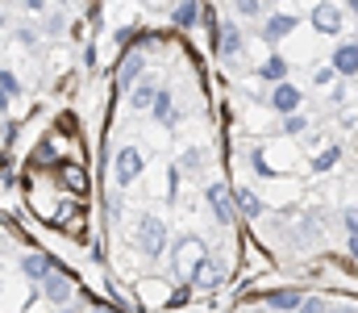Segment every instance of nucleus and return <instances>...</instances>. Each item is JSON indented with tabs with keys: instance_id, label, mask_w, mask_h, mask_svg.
I'll use <instances>...</instances> for the list:
<instances>
[{
	"instance_id": "nucleus-27",
	"label": "nucleus",
	"mask_w": 358,
	"mask_h": 313,
	"mask_svg": "<svg viewBox=\"0 0 358 313\" xmlns=\"http://www.w3.org/2000/svg\"><path fill=\"white\" fill-rule=\"evenodd\" d=\"M329 313H355V309H329Z\"/></svg>"
},
{
	"instance_id": "nucleus-6",
	"label": "nucleus",
	"mask_w": 358,
	"mask_h": 313,
	"mask_svg": "<svg viewBox=\"0 0 358 313\" xmlns=\"http://www.w3.org/2000/svg\"><path fill=\"white\" fill-rule=\"evenodd\" d=\"M263 305H267L271 313H296L304 305V293H300V288H275V293L263 297Z\"/></svg>"
},
{
	"instance_id": "nucleus-21",
	"label": "nucleus",
	"mask_w": 358,
	"mask_h": 313,
	"mask_svg": "<svg viewBox=\"0 0 358 313\" xmlns=\"http://www.w3.org/2000/svg\"><path fill=\"white\" fill-rule=\"evenodd\" d=\"M263 13H267V8H263L259 0H238V17H255V21H259Z\"/></svg>"
},
{
	"instance_id": "nucleus-7",
	"label": "nucleus",
	"mask_w": 358,
	"mask_h": 313,
	"mask_svg": "<svg viewBox=\"0 0 358 313\" xmlns=\"http://www.w3.org/2000/svg\"><path fill=\"white\" fill-rule=\"evenodd\" d=\"M204 197H208V209H213V217H217L221 225H229V221H234V193H225L221 184H208V193H204Z\"/></svg>"
},
{
	"instance_id": "nucleus-24",
	"label": "nucleus",
	"mask_w": 358,
	"mask_h": 313,
	"mask_svg": "<svg viewBox=\"0 0 358 313\" xmlns=\"http://www.w3.org/2000/svg\"><path fill=\"white\" fill-rule=\"evenodd\" d=\"M255 167H259V176H275L267 167V159H263V151H255Z\"/></svg>"
},
{
	"instance_id": "nucleus-19",
	"label": "nucleus",
	"mask_w": 358,
	"mask_h": 313,
	"mask_svg": "<svg viewBox=\"0 0 358 313\" xmlns=\"http://www.w3.org/2000/svg\"><path fill=\"white\" fill-rule=\"evenodd\" d=\"M155 92H159L155 84H138V88H134V109H150V104H155Z\"/></svg>"
},
{
	"instance_id": "nucleus-4",
	"label": "nucleus",
	"mask_w": 358,
	"mask_h": 313,
	"mask_svg": "<svg viewBox=\"0 0 358 313\" xmlns=\"http://www.w3.org/2000/svg\"><path fill=\"white\" fill-rule=\"evenodd\" d=\"M342 21H346V13H342L338 4H317V8H313V25H317L325 38L342 34Z\"/></svg>"
},
{
	"instance_id": "nucleus-22",
	"label": "nucleus",
	"mask_w": 358,
	"mask_h": 313,
	"mask_svg": "<svg viewBox=\"0 0 358 313\" xmlns=\"http://www.w3.org/2000/svg\"><path fill=\"white\" fill-rule=\"evenodd\" d=\"M296 313H329V305H325V301H317V297H304V305H300Z\"/></svg>"
},
{
	"instance_id": "nucleus-14",
	"label": "nucleus",
	"mask_w": 358,
	"mask_h": 313,
	"mask_svg": "<svg viewBox=\"0 0 358 313\" xmlns=\"http://www.w3.org/2000/svg\"><path fill=\"white\" fill-rule=\"evenodd\" d=\"M234 205H238L242 217H259V213H263V201H259L250 188H238V193H234Z\"/></svg>"
},
{
	"instance_id": "nucleus-15",
	"label": "nucleus",
	"mask_w": 358,
	"mask_h": 313,
	"mask_svg": "<svg viewBox=\"0 0 358 313\" xmlns=\"http://www.w3.org/2000/svg\"><path fill=\"white\" fill-rule=\"evenodd\" d=\"M259 76H263V80H271V84H283V80H287V59H279V55H271L267 63L259 67Z\"/></svg>"
},
{
	"instance_id": "nucleus-5",
	"label": "nucleus",
	"mask_w": 358,
	"mask_h": 313,
	"mask_svg": "<svg viewBox=\"0 0 358 313\" xmlns=\"http://www.w3.org/2000/svg\"><path fill=\"white\" fill-rule=\"evenodd\" d=\"M50 272H55V259H50V255H42V251H29V255H21V276H25V280L42 284Z\"/></svg>"
},
{
	"instance_id": "nucleus-2",
	"label": "nucleus",
	"mask_w": 358,
	"mask_h": 313,
	"mask_svg": "<svg viewBox=\"0 0 358 313\" xmlns=\"http://www.w3.org/2000/svg\"><path fill=\"white\" fill-rule=\"evenodd\" d=\"M138 251L142 255H163L167 251V225L159 217H150V213L138 221Z\"/></svg>"
},
{
	"instance_id": "nucleus-17",
	"label": "nucleus",
	"mask_w": 358,
	"mask_h": 313,
	"mask_svg": "<svg viewBox=\"0 0 358 313\" xmlns=\"http://www.w3.org/2000/svg\"><path fill=\"white\" fill-rule=\"evenodd\" d=\"M150 109H155L159 121H176V109H171V92H167V88L155 92V104H150Z\"/></svg>"
},
{
	"instance_id": "nucleus-10",
	"label": "nucleus",
	"mask_w": 358,
	"mask_h": 313,
	"mask_svg": "<svg viewBox=\"0 0 358 313\" xmlns=\"http://www.w3.org/2000/svg\"><path fill=\"white\" fill-rule=\"evenodd\" d=\"M292 29H296V17H292V13H267L263 38H267V42H283V38H287Z\"/></svg>"
},
{
	"instance_id": "nucleus-20",
	"label": "nucleus",
	"mask_w": 358,
	"mask_h": 313,
	"mask_svg": "<svg viewBox=\"0 0 358 313\" xmlns=\"http://www.w3.org/2000/svg\"><path fill=\"white\" fill-rule=\"evenodd\" d=\"M338 159H342V151H338V146H329L325 155H317V159H313V172H329Z\"/></svg>"
},
{
	"instance_id": "nucleus-9",
	"label": "nucleus",
	"mask_w": 358,
	"mask_h": 313,
	"mask_svg": "<svg viewBox=\"0 0 358 313\" xmlns=\"http://www.w3.org/2000/svg\"><path fill=\"white\" fill-rule=\"evenodd\" d=\"M42 293H46V301H50V305H67V301H71V280L55 267V272L42 280Z\"/></svg>"
},
{
	"instance_id": "nucleus-23",
	"label": "nucleus",
	"mask_w": 358,
	"mask_h": 313,
	"mask_svg": "<svg viewBox=\"0 0 358 313\" xmlns=\"http://www.w3.org/2000/svg\"><path fill=\"white\" fill-rule=\"evenodd\" d=\"M287 134H304V117H300V113L287 117Z\"/></svg>"
},
{
	"instance_id": "nucleus-29",
	"label": "nucleus",
	"mask_w": 358,
	"mask_h": 313,
	"mask_svg": "<svg viewBox=\"0 0 358 313\" xmlns=\"http://www.w3.org/2000/svg\"><path fill=\"white\" fill-rule=\"evenodd\" d=\"M0 25H4V13H0Z\"/></svg>"
},
{
	"instance_id": "nucleus-3",
	"label": "nucleus",
	"mask_w": 358,
	"mask_h": 313,
	"mask_svg": "<svg viewBox=\"0 0 358 313\" xmlns=\"http://www.w3.org/2000/svg\"><path fill=\"white\" fill-rule=\"evenodd\" d=\"M300 104H304V92H300V88H296L292 80L275 84V92H271V109H275V113L292 117V113H300Z\"/></svg>"
},
{
	"instance_id": "nucleus-16",
	"label": "nucleus",
	"mask_w": 358,
	"mask_h": 313,
	"mask_svg": "<svg viewBox=\"0 0 358 313\" xmlns=\"http://www.w3.org/2000/svg\"><path fill=\"white\" fill-rule=\"evenodd\" d=\"M171 21H176L179 29H192V25L200 21V4H176V8H171Z\"/></svg>"
},
{
	"instance_id": "nucleus-11",
	"label": "nucleus",
	"mask_w": 358,
	"mask_h": 313,
	"mask_svg": "<svg viewBox=\"0 0 358 313\" xmlns=\"http://www.w3.org/2000/svg\"><path fill=\"white\" fill-rule=\"evenodd\" d=\"M334 76H358V42H342L334 50Z\"/></svg>"
},
{
	"instance_id": "nucleus-28",
	"label": "nucleus",
	"mask_w": 358,
	"mask_h": 313,
	"mask_svg": "<svg viewBox=\"0 0 358 313\" xmlns=\"http://www.w3.org/2000/svg\"><path fill=\"white\" fill-rule=\"evenodd\" d=\"M250 313H271V309H250Z\"/></svg>"
},
{
	"instance_id": "nucleus-8",
	"label": "nucleus",
	"mask_w": 358,
	"mask_h": 313,
	"mask_svg": "<svg viewBox=\"0 0 358 313\" xmlns=\"http://www.w3.org/2000/svg\"><path fill=\"white\" fill-rule=\"evenodd\" d=\"M217 55H221V59H238V55H242V29H238L234 21H225V25L217 29Z\"/></svg>"
},
{
	"instance_id": "nucleus-1",
	"label": "nucleus",
	"mask_w": 358,
	"mask_h": 313,
	"mask_svg": "<svg viewBox=\"0 0 358 313\" xmlns=\"http://www.w3.org/2000/svg\"><path fill=\"white\" fill-rule=\"evenodd\" d=\"M142 167H146L142 151H138V146H121V151H117V159H113V180H117L121 188H129V184L142 176Z\"/></svg>"
},
{
	"instance_id": "nucleus-26",
	"label": "nucleus",
	"mask_w": 358,
	"mask_h": 313,
	"mask_svg": "<svg viewBox=\"0 0 358 313\" xmlns=\"http://www.w3.org/2000/svg\"><path fill=\"white\" fill-rule=\"evenodd\" d=\"M350 255L358 259V238H350Z\"/></svg>"
},
{
	"instance_id": "nucleus-12",
	"label": "nucleus",
	"mask_w": 358,
	"mask_h": 313,
	"mask_svg": "<svg viewBox=\"0 0 358 313\" xmlns=\"http://www.w3.org/2000/svg\"><path fill=\"white\" fill-rule=\"evenodd\" d=\"M142 67H146V59H142V55H129V59L121 63V71H117V84H121V92L138 88V80H142Z\"/></svg>"
},
{
	"instance_id": "nucleus-25",
	"label": "nucleus",
	"mask_w": 358,
	"mask_h": 313,
	"mask_svg": "<svg viewBox=\"0 0 358 313\" xmlns=\"http://www.w3.org/2000/svg\"><path fill=\"white\" fill-rule=\"evenodd\" d=\"M346 225H350V238H358V209H350V213H346Z\"/></svg>"
},
{
	"instance_id": "nucleus-13",
	"label": "nucleus",
	"mask_w": 358,
	"mask_h": 313,
	"mask_svg": "<svg viewBox=\"0 0 358 313\" xmlns=\"http://www.w3.org/2000/svg\"><path fill=\"white\" fill-rule=\"evenodd\" d=\"M187 280H192L196 288H217V284H221V272H217V263H208V259H204V263H196V267H192V276H187Z\"/></svg>"
},
{
	"instance_id": "nucleus-18",
	"label": "nucleus",
	"mask_w": 358,
	"mask_h": 313,
	"mask_svg": "<svg viewBox=\"0 0 358 313\" xmlns=\"http://www.w3.org/2000/svg\"><path fill=\"white\" fill-rule=\"evenodd\" d=\"M13 97H21V80L13 71H0V104H8Z\"/></svg>"
}]
</instances>
